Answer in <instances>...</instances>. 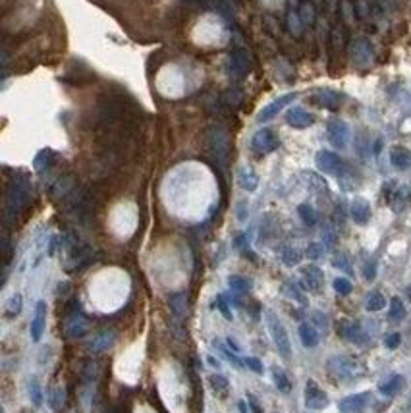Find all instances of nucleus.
I'll list each match as a JSON object with an SVG mask.
<instances>
[{"label":"nucleus","mask_w":411,"mask_h":413,"mask_svg":"<svg viewBox=\"0 0 411 413\" xmlns=\"http://www.w3.org/2000/svg\"><path fill=\"white\" fill-rule=\"evenodd\" d=\"M29 199H31V187H29V181L27 180H14L8 187V193H6V209H8V215L16 216L19 215L27 205H29Z\"/></svg>","instance_id":"obj_1"},{"label":"nucleus","mask_w":411,"mask_h":413,"mask_svg":"<svg viewBox=\"0 0 411 413\" xmlns=\"http://www.w3.org/2000/svg\"><path fill=\"white\" fill-rule=\"evenodd\" d=\"M267 326L268 332L272 336V342L278 350V354L284 357V359H290L292 355V344H290V336H288L286 326L282 324V321L272 313V311H267Z\"/></svg>","instance_id":"obj_2"},{"label":"nucleus","mask_w":411,"mask_h":413,"mask_svg":"<svg viewBox=\"0 0 411 413\" xmlns=\"http://www.w3.org/2000/svg\"><path fill=\"white\" fill-rule=\"evenodd\" d=\"M207 147H209V151L213 153V157H215L216 161L224 162L228 159L230 147H232V143H230V133L220 126L209 127V131H207Z\"/></svg>","instance_id":"obj_3"},{"label":"nucleus","mask_w":411,"mask_h":413,"mask_svg":"<svg viewBox=\"0 0 411 413\" xmlns=\"http://www.w3.org/2000/svg\"><path fill=\"white\" fill-rule=\"evenodd\" d=\"M89 330V323L87 319L79 313V305H73L68 311V317H66V323H64V332L68 338H81L85 336Z\"/></svg>","instance_id":"obj_4"},{"label":"nucleus","mask_w":411,"mask_h":413,"mask_svg":"<svg viewBox=\"0 0 411 413\" xmlns=\"http://www.w3.org/2000/svg\"><path fill=\"white\" fill-rule=\"evenodd\" d=\"M278 145H280L278 135H276L272 129H268V127L259 129V131L253 135V139H251V147H253V151H255V153H259V155H268V153L276 151V149H278Z\"/></svg>","instance_id":"obj_5"},{"label":"nucleus","mask_w":411,"mask_h":413,"mask_svg":"<svg viewBox=\"0 0 411 413\" xmlns=\"http://www.w3.org/2000/svg\"><path fill=\"white\" fill-rule=\"evenodd\" d=\"M315 164L317 168L324 172V174H334V176H342L344 172V162L336 153L330 151H319L315 157Z\"/></svg>","instance_id":"obj_6"},{"label":"nucleus","mask_w":411,"mask_h":413,"mask_svg":"<svg viewBox=\"0 0 411 413\" xmlns=\"http://www.w3.org/2000/svg\"><path fill=\"white\" fill-rule=\"evenodd\" d=\"M305 406L309 410H324L328 406V396L315 380H307L305 384Z\"/></svg>","instance_id":"obj_7"},{"label":"nucleus","mask_w":411,"mask_h":413,"mask_svg":"<svg viewBox=\"0 0 411 413\" xmlns=\"http://www.w3.org/2000/svg\"><path fill=\"white\" fill-rule=\"evenodd\" d=\"M328 371L334 375L336 378H342V380H348V378H353L357 375V365L350 357H332L328 361Z\"/></svg>","instance_id":"obj_8"},{"label":"nucleus","mask_w":411,"mask_h":413,"mask_svg":"<svg viewBox=\"0 0 411 413\" xmlns=\"http://www.w3.org/2000/svg\"><path fill=\"white\" fill-rule=\"evenodd\" d=\"M295 99H297V93H288V95H282V97L274 99L272 103H268L267 107L259 112L257 120H259V122H268V120H272L282 108H286L288 105H290L292 101H295Z\"/></svg>","instance_id":"obj_9"},{"label":"nucleus","mask_w":411,"mask_h":413,"mask_svg":"<svg viewBox=\"0 0 411 413\" xmlns=\"http://www.w3.org/2000/svg\"><path fill=\"white\" fill-rule=\"evenodd\" d=\"M350 139V127L342 120H332L328 122V141L336 149H346Z\"/></svg>","instance_id":"obj_10"},{"label":"nucleus","mask_w":411,"mask_h":413,"mask_svg":"<svg viewBox=\"0 0 411 413\" xmlns=\"http://www.w3.org/2000/svg\"><path fill=\"white\" fill-rule=\"evenodd\" d=\"M346 101V97L342 95V93H338V91H319V93H315V97H313V103L315 105H319V107L322 108H328V110H338L340 105Z\"/></svg>","instance_id":"obj_11"},{"label":"nucleus","mask_w":411,"mask_h":413,"mask_svg":"<svg viewBox=\"0 0 411 413\" xmlns=\"http://www.w3.org/2000/svg\"><path fill=\"white\" fill-rule=\"evenodd\" d=\"M371 394L369 392H361V394L348 396L340 402V412L342 413H359L365 410V406L369 404Z\"/></svg>","instance_id":"obj_12"},{"label":"nucleus","mask_w":411,"mask_h":413,"mask_svg":"<svg viewBox=\"0 0 411 413\" xmlns=\"http://www.w3.org/2000/svg\"><path fill=\"white\" fill-rule=\"evenodd\" d=\"M286 122L295 129H303L315 124V116L303 108H290L286 114Z\"/></svg>","instance_id":"obj_13"},{"label":"nucleus","mask_w":411,"mask_h":413,"mask_svg":"<svg viewBox=\"0 0 411 413\" xmlns=\"http://www.w3.org/2000/svg\"><path fill=\"white\" fill-rule=\"evenodd\" d=\"M301 274H303L305 290H309V292H321L322 284H324V274H322V270L319 267L309 265V267H305Z\"/></svg>","instance_id":"obj_14"},{"label":"nucleus","mask_w":411,"mask_h":413,"mask_svg":"<svg viewBox=\"0 0 411 413\" xmlns=\"http://www.w3.org/2000/svg\"><path fill=\"white\" fill-rule=\"evenodd\" d=\"M230 73H232L234 77H243L245 73H249L251 70V64H249V56L243 53V51H235V53H232V56H230Z\"/></svg>","instance_id":"obj_15"},{"label":"nucleus","mask_w":411,"mask_h":413,"mask_svg":"<svg viewBox=\"0 0 411 413\" xmlns=\"http://www.w3.org/2000/svg\"><path fill=\"white\" fill-rule=\"evenodd\" d=\"M114 342H116V334L112 330H103L89 342V352L91 354H105L114 346Z\"/></svg>","instance_id":"obj_16"},{"label":"nucleus","mask_w":411,"mask_h":413,"mask_svg":"<svg viewBox=\"0 0 411 413\" xmlns=\"http://www.w3.org/2000/svg\"><path fill=\"white\" fill-rule=\"evenodd\" d=\"M45 324H47V303L45 301H39L35 307V317L31 321V340L39 342L43 336V330H45Z\"/></svg>","instance_id":"obj_17"},{"label":"nucleus","mask_w":411,"mask_h":413,"mask_svg":"<svg viewBox=\"0 0 411 413\" xmlns=\"http://www.w3.org/2000/svg\"><path fill=\"white\" fill-rule=\"evenodd\" d=\"M350 215H352V218H353L355 224L363 226V224H367L369 218H371V205H369L365 199H355V201L352 203V207H350Z\"/></svg>","instance_id":"obj_18"},{"label":"nucleus","mask_w":411,"mask_h":413,"mask_svg":"<svg viewBox=\"0 0 411 413\" xmlns=\"http://www.w3.org/2000/svg\"><path fill=\"white\" fill-rule=\"evenodd\" d=\"M390 162L398 170H410L411 168V151L402 147V145H396L390 151Z\"/></svg>","instance_id":"obj_19"},{"label":"nucleus","mask_w":411,"mask_h":413,"mask_svg":"<svg viewBox=\"0 0 411 413\" xmlns=\"http://www.w3.org/2000/svg\"><path fill=\"white\" fill-rule=\"evenodd\" d=\"M237 183H239V187L245 189V191H255L257 185H259V178H257V174L253 172V168H249V166H241L239 172H237Z\"/></svg>","instance_id":"obj_20"},{"label":"nucleus","mask_w":411,"mask_h":413,"mask_svg":"<svg viewBox=\"0 0 411 413\" xmlns=\"http://www.w3.org/2000/svg\"><path fill=\"white\" fill-rule=\"evenodd\" d=\"M342 336H344L346 340L353 342V344H363V342H367V334H365V330H363L357 323L342 324Z\"/></svg>","instance_id":"obj_21"},{"label":"nucleus","mask_w":411,"mask_h":413,"mask_svg":"<svg viewBox=\"0 0 411 413\" xmlns=\"http://www.w3.org/2000/svg\"><path fill=\"white\" fill-rule=\"evenodd\" d=\"M299 338L305 348H315L319 344V332L315 330V326H311L309 323L299 324Z\"/></svg>","instance_id":"obj_22"},{"label":"nucleus","mask_w":411,"mask_h":413,"mask_svg":"<svg viewBox=\"0 0 411 413\" xmlns=\"http://www.w3.org/2000/svg\"><path fill=\"white\" fill-rule=\"evenodd\" d=\"M402 388H404V377L402 375H392L386 382H382L378 386V390H380L382 396H396Z\"/></svg>","instance_id":"obj_23"},{"label":"nucleus","mask_w":411,"mask_h":413,"mask_svg":"<svg viewBox=\"0 0 411 413\" xmlns=\"http://www.w3.org/2000/svg\"><path fill=\"white\" fill-rule=\"evenodd\" d=\"M209 384H211V388H213V392L216 396H220V398H226L228 396L230 382L226 380V377H222V375H211L209 377Z\"/></svg>","instance_id":"obj_24"},{"label":"nucleus","mask_w":411,"mask_h":413,"mask_svg":"<svg viewBox=\"0 0 411 413\" xmlns=\"http://www.w3.org/2000/svg\"><path fill=\"white\" fill-rule=\"evenodd\" d=\"M53 161H54L53 149H43L35 157V161H33V168H35L37 172H45L53 164Z\"/></svg>","instance_id":"obj_25"},{"label":"nucleus","mask_w":411,"mask_h":413,"mask_svg":"<svg viewBox=\"0 0 411 413\" xmlns=\"http://www.w3.org/2000/svg\"><path fill=\"white\" fill-rule=\"evenodd\" d=\"M272 378H274V384L278 386V390H280V392H284V394H288V392L292 390L290 378H288V375L284 373V371H282V369L274 367V369H272Z\"/></svg>","instance_id":"obj_26"},{"label":"nucleus","mask_w":411,"mask_h":413,"mask_svg":"<svg viewBox=\"0 0 411 413\" xmlns=\"http://www.w3.org/2000/svg\"><path fill=\"white\" fill-rule=\"evenodd\" d=\"M388 319H392V321H404L406 319V307H404L400 297H392L390 311H388Z\"/></svg>","instance_id":"obj_27"},{"label":"nucleus","mask_w":411,"mask_h":413,"mask_svg":"<svg viewBox=\"0 0 411 413\" xmlns=\"http://www.w3.org/2000/svg\"><path fill=\"white\" fill-rule=\"evenodd\" d=\"M215 346H216V350H218V352H220V354H222L226 359L230 361V363H232L235 369H241V367H243V365H241L243 361H241L239 357H237V355H235V352H230V350H228V348H226V346H224V344H222L220 340H215Z\"/></svg>","instance_id":"obj_28"},{"label":"nucleus","mask_w":411,"mask_h":413,"mask_svg":"<svg viewBox=\"0 0 411 413\" xmlns=\"http://www.w3.org/2000/svg\"><path fill=\"white\" fill-rule=\"evenodd\" d=\"M297 213L301 216L303 224H307V226H315V224H317V213L313 211L311 205H307V203L299 205V207H297Z\"/></svg>","instance_id":"obj_29"},{"label":"nucleus","mask_w":411,"mask_h":413,"mask_svg":"<svg viewBox=\"0 0 411 413\" xmlns=\"http://www.w3.org/2000/svg\"><path fill=\"white\" fill-rule=\"evenodd\" d=\"M367 311H380V309H384L386 307V299H384V295L382 294H378V292H373L369 297H367Z\"/></svg>","instance_id":"obj_30"},{"label":"nucleus","mask_w":411,"mask_h":413,"mask_svg":"<svg viewBox=\"0 0 411 413\" xmlns=\"http://www.w3.org/2000/svg\"><path fill=\"white\" fill-rule=\"evenodd\" d=\"M228 286L232 288L234 292H247V290L251 288V282L247 280V278H243V276L234 274V276L228 278Z\"/></svg>","instance_id":"obj_31"},{"label":"nucleus","mask_w":411,"mask_h":413,"mask_svg":"<svg viewBox=\"0 0 411 413\" xmlns=\"http://www.w3.org/2000/svg\"><path fill=\"white\" fill-rule=\"evenodd\" d=\"M29 398L33 402V406H41L43 404V392H41V386H39V380L35 377L29 380Z\"/></svg>","instance_id":"obj_32"},{"label":"nucleus","mask_w":411,"mask_h":413,"mask_svg":"<svg viewBox=\"0 0 411 413\" xmlns=\"http://www.w3.org/2000/svg\"><path fill=\"white\" fill-rule=\"evenodd\" d=\"M282 261H284V265H288V267H295L301 261V253L297 251V249H294V247H288L282 253Z\"/></svg>","instance_id":"obj_33"},{"label":"nucleus","mask_w":411,"mask_h":413,"mask_svg":"<svg viewBox=\"0 0 411 413\" xmlns=\"http://www.w3.org/2000/svg\"><path fill=\"white\" fill-rule=\"evenodd\" d=\"M49 402L54 410H60L62 404H64V388L62 386H54L53 390L49 392Z\"/></svg>","instance_id":"obj_34"},{"label":"nucleus","mask_w":411,"mask_h":413,"mask_svg":"<svg viewBox=\"0 0 411 413\" xmlns=\"http://www.w3.org/2000/svg\"><path fill=\"white\" fill-rule=\"evenodd\" d=\"M19 311H21V295H19V294H14V295L8 299V303H6V315H8V317H16Z\"/></svg>","instance_id":"obj_35"},{"label":"nucleus","mask_w":411,"mask_h":413,"mask_svg":"<svg viewBox=\"0 0 411 413\" xmlns=\"http://www.w3.org/2000/svg\"><path fill=\"white\" fill-rule=\"evenodd\" d=\"M170 305L174 309L176 317H183V313H185V295H183V294L172 295V297H170Z\"/></svg>","instance_id":"obj_36"},{"label":"nucleus","mask_w":411,"mask_h":413,"mask_svg":"<svg viewBox=\"0 0 411 413\" xmlns=\"http://www.w3.org/2000/svg\"><path fill=\"white\" fill-rule=\"evenodd\" d=\"M81 378H83V382H93L97 378V363L95 361H85L83 363Z\"/></svg>","instance_id":"obj_37"},{"label":"nucleus","mask_w":411,"mask_h":413,"mask_svg":"<svg viewBox=\"0 0 411 413\" xmlns=\"http://www.w3.org/2000/svg\"><path fill=\"white\" fill-rule=\"evenodd\" d=\"M224 103L228 107H237L241 103V91L239 89H230L224 93Z\"/></svg>","instance_id":"obj_38"},{"label":"nucleus","mask_w":411,"mask_h":413,"mask_svg":"<svg viewBox=\"0 0 411 413\" xmlns=\"http://www.w3.org/2000/svg\"><path fill=\"white\" fill-rule=\"evenodd\" d=\"M334 290L338 292L340 295H348V294H352L353 286H352V282L348 278H336L334 280Z\"/></svg>","instance_id":"obj_39"},{"label":"nucleus","mask_w":411,"mask_h":413,"mask_svg":"<svg viewBox=\"0 0 411 413\" xmlns=\"http://www.w3.org/2000/svg\"><path fill=\"white\" fill-rule=\"evenodd\" d=\"M286 294L292 297V299H295V301H299L301 305H307V299H305V295L299 292V288L295 286V284H288L286 286Z\"/></svg>","instance_id":"obj_40"},{"label":"nucleus","mask_w":411,"mask_h":413,"mask_svg":"<svg viewBox=\"0 0 411 413\" xmlns=\"http://www.w3.org/2000/svg\"><path fill=\"white\" fill-rule=\"evenodd\" d=\"M216 307L220 309V313L224 315L226 321H232V309H230V305H228V301H226L224 295H218V297H216Z\"/></svg>","instance_id":"obj_41"},{"label":"nucleus","mask_w":411,"mask_h":413,"mask_svg":"<svg viewBox=\"0 0 411 413\" xmlns=\"http://www.w3.org/2000/svg\"><path fill=\"white\" fill-rule=\"evenodd\" d=\"M247 367H249L253 373H257V375H261L263 373V363L257 359V357H247V359L243 361Z\"/></svg>","instance_id":"obj_42"},{"label":"nucleus","mask_w":411,"mask_h":413,"mask_svg":"<svg viewBox=\"0 0 411 413\" xmlns=\"http://www.w3.org/2000/svg\"><path fill=\"white\" fill-rule=\"evenodd\" d=\"M322 251H324V249H322L321 243H311V245L307 247V257H309V259H319L322 255Z\"/></svg>","instance_id":"obj_43"},{"label":"nucleus","mask_w":411,"mask_h":413,"mask_svg":"<svg viewBox=\"0 0 411 413\" xmlns=\"http://www.w3.org/2000/svg\"><path fill=\"white\" fill-rule=\"evenodd\" d=\"M400 342H402V336H400L398 332H394V334H390V336H386L384 344H386V348H388V350H396V348L400 346Z\"/></svg>","instance_id":"obj_44"},{"label":"nucleus","mask_w":411,"mask_h":413,"mask_svg":"<svg viewBox=\"0 0 411 413\" xmlns=\"http://www.w3.org/2000/svg\"><path fill=\"white\" fill-rule=\"evenodd\" d=\"M375 276H376V265H375V261H373V263H369V265L365 267V278H367V280H375Z\"/></svg>","instance_id":"obj_45"},{"label":"nucleus","mask_w":411,"mask_h":413,"mask_svg":"<svg viewBox=\"0 0 411 413\" xmlns=\"http://www.w3.org/2000/svg\"><path fill=\"white\" fill-rule=\"evenodd\" d=\"M290 27H292V33L299 35V23H297V18H295L294 14L290 16Z\"/></svg>","instance_id":"obj_46"},{"label":"nucleus","mask_w":411,"mask_h":413,"mask_svg":"<svg viewBox=\"0 0 411 413\" xmlns=\"http://www.w3.org/2000/svg\"><path fill=\"white\" fill-rule=\"evenodd\" d=\"M247 400H249V404H251V412H253V413H261V408H259V404H257V400L253 398V394H249V396H247Z\"/></svg>","instance_id":"obj_47"},{"label":"nucleus","mask_w":411,"mask_h":413,"mask_svg":"<svg viewBox=\"0 0 411 413\" xmlns=\"http://www.w3.org/2000/svg\"><path fill=\"white\" fill-rule=\"evenodd\" d=\"M305 21H307V23L313 21V10H311V8H305Z\"/></svg>","instance_id":"obj_48"},{"label":"nucleus","mask_w":411,"mask_h":413,"mask_svg":"<svg viewBox=\"0 0 411 413\" xmlns=\"http://www.w3.org/2000/svg\"><path fill=\"white\" fill-rule=\"evenodd\" d=\"M226 344H228V346L232 348V350H234V352H235V354L239 352V346H237V344H235V342H234L232 338H228V340H226Z\"/></svg>","instance_id":"obj_49"},{"label":"nucleus","mask_w":411,"mask_h":413,"mask_svg":"<svg viewBox=\"0 0 411 413\" xmlns=\"http://www.w3.org/2000/svg\"><path fill=\"white\" fill-rule=\"evenodd\" d=\"M207 361H209V363H211L213 367H218V359H215L213 355H209V357H207Z\"/></svg>","instance_id":"obj_50"},{"label":"nucleus","mask_w":411,"mask_h":413,"mask_svg":"<svg viewBox=\"0 0 411 413\" xmlns=\"http://www.w3.org/2000/svg\"><path fill=\"white\" fill-rule=\"evenodd\" d=\"M239 410H241V413H247V408H245V402H239Z\"/></svg>","instance_id":"obj_51"},{"label":"nucleus","mask_w":411,"mask_h":413,"mask_svg":"<svg viewBox=\"0 0 411 413\" xmlns=\"http://www.w3.org/2000/svg\"><path fill=\"white\" fill-rule=\"evenodd\" d=\"M408 295L411 297V286H410V290H408Z\"/></svg>","instance_id":"obj_52"},{"label":"nucleus","mask_w":411,"mask_h":413,"mask_svg":"<svg viewBox=\"0 0 411 413\" xmlns=\"http://www.w3.org/2000/svg\"><path fill=\"white\" fill-rule=\"evenodd\" d=\"M274 413H276V412H274Z\"/></svg>","instance_id":"obj_53"}]
</instances>
